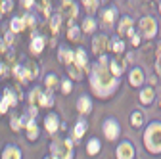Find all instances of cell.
<instances>
[{
	"mask_svg": "<svg viewBox=\"0 0 161 159\" xmlns=\"http://www.w3.org/2000/svg\"><path fill=\"white\" fill-rule=\"evenodd\" d=\"M2 102H4L8 107H15V104H17V96H15V92H14L12 88H6V90H4Z\"/></svg>",
	"mask_w": 161,
	"mask_h": 159,
	"instance_id": "obj_22",
	"label": "cell"
},
{
	"mask_svg": "<svg viewBox=\"0 0 161 159\" xmlns=\"http://www.w3.org/2000/svg\"><path fill=\"white\" fill-rule=\"evenodd\" d=\"M0 52H6V44H4V41H0Z\"/></svg>",
	"mask_w": 161,
	"mask_h": 159,
	"instance_id": "obj_44",
	"label": "cell"
},
{
	"mask_svg": "<svg viewBox=\"0 0 161 159\" xmlns=\"http://www.w3.org/2000/svg\"><path fill=\"white\" fill-rule=\"evenodd\" d=\"M62 90H64V94H69L73 90V83L69 81V79H64L62 81Z\"/></svg>",
	"mask_w": 161,
	"mask_h": 159,
	"instance_id": "obj_37",
	"label": "cell"
},
{
	"mask_svg": "<svg viewBox=\"0 0 161 159\" xmlns=\"http://www.w3.org/2000/svg\"><path fill=\"white\" fill-rule=\"evenodd\" d=\"M157 73H161V41L157 42Z\"/></svg>",
	"mask_w": 161,
	"mask_h": 159,
	"instance_id": "obj_39",
	"label": "cell"
},
{
	"mask_svg": "<svg viewBox=\"0 0 161 159\" xmlns=\"http://www.w3.org/2000/svg\"><path fill=\"white\" fill-rule=\"evenodd\" d=\"M138 27H140V31H142V35L146 38H153L157 35V21H155L153 17H150V15H146V17L140 19Z\"/></svg>",
	"mask_w": 161,
	"mask_h": 159,
	"instance_id": "obj_5",
	"label": "cell"
},
{
	"mask_svg": "<svg viewBox=\"0 0 161 159\" xmlns=\"http://www.w3.org/2000/svg\"><path fill=\"white\" fill-rule=\"evenodd\" d=\"M23 23H25V27H27V25H31V27H33V25L36 23V19H35V15H31V14H27V15L23 17Z\"/></svg>",
	"mask_w": 161,
	"mask_h": 159,
	"instance_id": "obj_38",
	"label": "cell"
},
{
	"mask_svg": "<svg viewBox=\"0 0 161 159\" xmlns=\"http://www.w3.org/2000/svg\"><path fill=\"white\" fill-rule=\"evenodd\" d=\"M12 10H14V2H12V0H2V2H0V14H8Z\"/></svg>",
	"mask_w": 161,
	"mask_h": 159,
	"instance_id": "obj_35",
	"label": "cell"
},
{
	"mask_svg": "<svg viewBox=\"0 0 161 159\" xmlns=\"http://www.w3.org/2000/svg\"><path fill=\"white\" fill-rule=\"evenodd\" d=\"M25 121H27V117L25 115H21V117H17V115H12V130L14 132H19V130H21V127L25 125Z\"/></svg>",
	"mask_w": 161,
	"mask_h": 159,
	"instance_id": "obj_26",
	"label": "cell"
},
{
	"mask_svg": "<svg viewBox=\"0 0 161 159\" xmlns=\"http://www.w3.org/2000/svg\"><path fill=\"white\" fill-rule=\"evenodd\" d=\"M92 50H94V54L102 56L104 50H109V38L106 35H96L92 38Z\"/></svg>",
	"mask_w": 161,
	"mask_h": 159,
	"instance_id": "obj_8",
	"label": "cell"
},
{
	"mask_svg": "<svg viewBox=\"0 0 161 159\" xmlns=\"http://www.w3.org/2000/svg\"><path fill=\"white\" fill-rule=\"evenodd\" d=\"M108 71L115 77V79H119L121 75H123V71H125V62H119V59H109V65H108Z\"/></svg>",
	"mask_w": 161,
	"mask_h": 159,
	"instance_id": "obj_13",
	"label": "cell"
},
{
	"mask_svg": "<svg viewBox=\"0 0 161 159\" xmlns=\"http://www.w3.org/2000/svg\"><path fill=\"white\" fill-rule=\"evenodd\" d=\"M119 35H129L132 31V19L130 17H123L121 19V23H119Z\"/></svg>",
	"mask_w": 161,
	"mask_h": 159,
	"instance_id": "obj_25",
	"label": "cell"
},
{
	"mask_svg": "<svg viewBox=\"0 0 161 159\" xmlns=\"http://www.w3.org/2000/svg\"><path fill=\"white\" fill-rule=\"evenodd\" d=\"M83 4H85L86 12H88V14H92V12H94V10L98 8V4H100V2H98V0H85Z\"/></svg>",
	"mask_w": 161,
	"mask_h": 159,
	"instance_id": "obj_36",
	"label": "cell"
},
{
	"mask_svg": "<svg viewBox=\"0 0 161 159\" xmlns=\"http://www.w3.org/2000/svg\"><path fill=\"white\" fill-rule=\"evenodd\" d=\"M2 159H21V151H19L17 146L14 144H8L2 151Z\"/></svg>",
	"mask_w": 161,
	"mask_h": 159,
	"instance_id": "obj_18",
	"label": "cell"
},
{
	"mask_svg": "<svg viewBox=\"0 0 161 159\" xmlns=\"http://www.w3.org/2000/svg\"><path fill=\"white\" fill-rule=\"evenodd\" d=\"M130 125L134 129H138V127L144 125V115H142V111H132V115H130Z\"/></svg>",
	"mask_w": 161,
	"mask_h": 159,
	"instance_id": "obj_31",
	"label": "cell"
},
{
	"mask_svg": "<svg viewBox=\"0 0 161 159\" xmlns=\"http://www.w3.org/2000/svg\"><path fill=\"white\" fill-rule=\"evenodd\" d=\"M59 85V77L56 73H48L44 77V86H46V92H54Z\"/></svg>",
	"mask_w": 161,
	"mask_h": 159,
	"instance_id": "obj_19",
	"label": "cell"
},
{
	"mask_svg": "<svg viewBox=\"0 0 161 159\" xmlns=\"http://www.w3.org/2000/svg\"><path fill=\"white\" fill-rule=\"evenodd\" d=\"M100 150H102V142H100L98 138H90V140L86 142V153L88 155H96Z\"/></svg>",
	"mask_w": 161,
	"mask_h": 159,
	"instance_id": "obj_24",
	"label": "cell"
},
{
	"mask_svg": "<svg viewBox=\"0 0 161 159\" xmlns=\"http://www.w3.org/2000/svg\"><path fill=\"white\" fill-rule=\"evenodd\" d=\"M25 29V23H23V17H14L10 21V31L15 35V33H21Z\"/></svg>",
	"mask_w": 161,
	"mask_h": 159,
	"instance_id": "obj_28",
	"label": "cell"
},
{
	"mask_svg": "<svg viewBox=\"0 0 161 159\" xmlns=\"http://www.w3.org/2000/svg\"><path fill=\"white\" fill-rule=\"evenodd\" d=\"M44 127H46V132L48 134H56L59 130V119L56 113H48L44 117Z\"/></svg>",
	"mask_w": 161,
	"mask_h": 159,
	"instance_id": "obj_9",
	"label": "cell"
},
{
	"mask_svg": "<svg viewBox=\"0 0 161 159\" xmlns=\"http://www.w3.org/2000/svg\"><path fill=\"white\" fill-rule=\"evenodd\" d=\"M115 17H117V8L115 6H109V8L102 10V19H104L106 25H111L115 21Z\"/></svg>",
	"mask_w": 161,
	"mask_h": 159,
	"instance_id": "obj_20",
	"label": "cell"
},
{
	"mask_svg": "<svg viewBox=\"0 0 161 159\" xmlns=\"http://www.w3.org/2000/svg\"><path fill=\"white\" fill-rule=\"evenodd\" d=\"M59 27H62V15L56 14V15L50 17V29H52V33H58Z\"/></svg>",
	"mask_w": 161,
	"mask_h": 159,
	"instance_id": "obj_33",
	"label": "cell"
},
{
	"mask_svg": "<svg viewBox=\"0 0 161 159\" xmlns=\"http://www.w3.org/2000/svg\"><path fill=\"white\" fill-rule=\"evenodd\" d=\"M144 148L152 153H161V123L153 121L144 132Z\"/></svg>",
	"mask_w": 161,
	"mask_h": 159,
	"instance_id": "obj_2",
	"label": "cell"
},
{
	"mask_svg": "<svg viewBox=\"0 0 161 159\" xmlns=\"http://www.w3.org/2000/svg\"><path fill=\"white\" fill-rule=\"evenodd\" d=\"M44 46H46L44 36L38 35V33H35V35L31 36V50H33V54H40V52L44 50Z\"/></svg>",
	"mask_w": 161,
	"mask_h": 159,
	"instance_id": "obj_11",
	"label": "cell"
},
{
	"mask_svg": "<svg viewBox=\"0 0 161 159\" xmlns=\"http://www.w3.org/2000/svg\"><path fill=\"white\" fill-rule=\"evenodd\" d=\"M159 107H161V100H159Z\"/></svg>",
	"mask_w": 161,
	"mask_h": 159,
	"instance_id": "obj_48",
	"label": "cell"
},
{
	"mask_svg": "<svg viewBox=\"0 0 161 159\" xmlns=\"http://www.w3.org/2000/svg\"><path fill=\"white\" fill-rule=\"evenodd\" d=\"M102 130H104V136L108 138V140L113 142V140H117L119 134H121V125H119L117 119L108 117L106 121H104V125H102Z\"/></svg>",
	"mask_w": 161,
	"mask_h": 159,
	"instance_id": "obj_4",
	"label": "cell"
},
{
	"mask_svg": "<svg viewBox=\"0 0 161 159\" xmlns=\"http://www.w3.org/2000/svg\"><path fill=\"white\" fill-rule=\"evenodd\" d=\"M86 129H88V123L85 121V119H79L77 125H75V129H73V138H75V140L83 138V134L86 132Z\"/></svg>",
	"mask_w": 161,
	"mask_h": 159,
	"instance_id": "obj_21",
	"label": "cell"
},
{
	"mask_svg": "<svg viewBox=\"0 0 161 159\" xmlns=\"http://www.w3.org/2000/svg\"><path fill=\"white\" fill-rule=\"evenodd\" d=\"M14 42V33L12 31H8L6 33V36H4V44H12Z\"/></svg>",
	"mask_w": 161,
	"mask_h": 159,
	"instance_id": "obj_42",
	"label": "cell"
},
{
	"mask_svg": "<svg viewBox=\"0 0 161 159\" xmlns=\"http://www.w3.org/2000/svg\"><path fill=\"white\" fill-rule=\"evenodd\" d=\"M90 86L96 96L100 98H109L119 88V79H115L106 63H96L90 71Z\"/></svg>",
	"mask_w": 161,
	"mask_h": 159,
	"instance_id": "obj_1",
	"label": "cell"
},
{
	"mask_svg": "<svg viewBox=\"0 0 161 159\" xmlns=\"http://www.w3.org/2000/svg\"><path fill=\"white\" fill-rule=\"evenodd\" d=\"M25 130H27V138L33 142V140H36L38 138V125H36V119H27L25 121Z\"/></svg>",
	"mask_w": 161,
	"mask_h": 159,
	"instance_id": "obj_15",
	"label": "cell"
},
{
	"mask_svg": "<svg viewBox=\"0 0 161 159\" xmlns=\"http://www.w3.org/2000/svg\"><path fill=\"white\" fill-rule=\"evenodd\" d=\"M111 52L123 54V52H125V42L121 41V38H113V42H111Z\"/></svg>",
	"mask_w": 161,
	"mask_h": 159,
	"instance_id": "obj_34",
	"label": "cell"
},
{
	"mask_svg": "<svg viewBox=\"0 0 161 159\" xmlns=\"http://www.w3.org/2000/svg\"><path fill=\"white\" fill-rule=\"evenodd\" d=\"M80 27H77L75 25V21H69V29H67V38L69 41H79L80 38Z\"/></svg>",
	"mask_w": 161,
	"mask_h": 159,
	"instance_id": "obj_30",
	"label": "cell"
},
{
	"mask_svg": "<svg viewBox=\"0 0 161 159\" xmlns=\"http://www.w3.org/2000/svg\"><path fill=\"white\" fill-rule=\"evenodd\" d=\"M44 159H52V157H50V155H48V157H44Z\"/></svg>",
	"mask_w": 161,
	"mask_h": 159,
	"instance_id": "obj_47",
	"label": "cell"
},
{
	"mask_svg": "<svg viewBox=\"0 0 161 159\" xmlns=\"http://www.w3.org/2000/svg\"><path fill=\"white\" fill-rule=\"evenodd\" d=\"M80 31H85V33H94L96 31V21H94V19L92 17H86L85 19V21H83V25H80Z\"/></svg>",
	"mask_w": 161,
	"mask_h": 159,
	"instance_id": "obj_32",
	"label": "cell"
},
{
	"mask_svg": "<svg viewBox=\"0 0 161 159\" xmlns=\"http://www.w3.org/2000/svg\"><path fill=\"white\" fill-rule=\"evenodd\" d=\"M40 94H42V90H40L38 86H35L31 92H29V104L31 107H38V100H40Z\"/></svg>",
	"mask_w": 161,
	"mask_h": 159,
	"instance_id": "obj_29",
	"label": "cell"
},
{
	"mask_svg": "<svg viewBox=\"0 0 161 159\" xmlns=\"http://www.w3.org/2000/svg\"><path fill=\"white\" fill-rule=\"evenodd\" d=\"M159 12H161V2H159Z\"/></svg>",
	"mask_w": 161,
	"mask_h": 159,
	"instance_id": "obj_46",
	"label": "cell"
},
{
	"mask_svg": "<svg viewBox=\"0 0 161 159\" xmlns=\"http://www.w3.org/2000/svg\"><path fill=\"white\" fill-rule=\"evenodd\" d=\"M129 36H130V41H132V44H134V46H138V44H140V36H138L134 31H130V33H129Z\"/></svg>",
	"mask_w": 161,
	"mask_h": 159,
	"instance_id": "obj_40",
	"label": "cell"
},
{
	"mask_svg": "<svg viewBox=\"0 0 161 159\" xmlns=\"http://www.w3.org/2000/svg\"><path fill=\"white\" fill-rule=\"evenodd\" d=\"M21 4H23L25 10H33V6H35L36 2H33V0H25V2H21Z\"/></svg>",
	"mask_w": 161,
	"mask_h": 159,
	"instance_id": "obj_43",
	"label": "cell"
},
{
	"mask_svg": "<svg viewBox=\"0 0 161 159\" xmlns=\"http://www.w3.org/2000/svg\"><path fill=\"white\" fill-rule=\"evenodd\" d=\"M77 111L80 115H88L92 111V100L88 96H80L79 100H77Z\"/></svg>",
	"mask_w": 161,
	"mask_h": 159,
	"instance_id": "obj_12",
	"label": "cell"
},
{
	"mask_svg": "<svg viewBox=\"0 0 161 159\" xmlns=\"http://www.w3.org/2000/svg\"><path fill=\"white\" fill-rule=\"evenodd\" d=\"M153 100H155V92H153V88H152V86H144L142 90H140V104L150 106Z\"/></svg>",
	"mask_w": 161,
	"mask_h": 159,
	"instance_id": "obj_17",
	"label": "cell"
},
{
	"mask_svg": "<svg viewBox=\"0 0 161 159\" xmlns=\"http://www.w3.org/2000/svg\"><path fill=\"white\" fill-rule=\"evenodd\" d=\"M50 151H52V159H73V142L71 138L65 140H54L50 144Z\"/></svg>",
	"mask_w": 161,
	"mask_h": 159,
	"instance_id": "obj_3",
	"label": "cell"
},
{
	"mask_svg": "<svg viewBox=\"0 0 161 159\" xmlns=\"http://www.w3.org/2000/svg\"><path fill=\"white\" fill-rule=\"evenodd\" d=\"M65 69H67V75L73 79V81H80V79H83V69H79L75 63H71V65H65Z\"/></svg>",
	"mask_w": 161,
	"mask_h": 159,
	"instance_id": "obj_27",
	"label": "cell"
},
{
	"mask_svg": "<svg viewBox=\"0 0 161 159\" xmlns=\"http://www.w3.org/2000/svg\"><path fill=\"white\" fill-rule=\"evenodd\" d=\"M77 14H79L77 4H75V2H69V0H64L62 6H59V15H62V17H67L69 21H73V19L77 17Z\"/></svg>",
	"mask_w": 161,
	"mask_h": 159,
	"instance_id": "obj_7",
	"label": "cell"
},
{
	"mask_svg": "<svg viewBox=\"0 0 161 159\" xmlns=\"http://www.w3.org/2000/svg\"><path fill=\"white\" fill-rule=\"evenodd\" d=\"M58 59H59L64 65H71V63L75 62V52H71L69 48L62 46V48H59V52H58Z\"/></svg>",
	"mask_w": 161,
	"mask_h": 159,
	"instance_id": "obj_14",
	"label": "cell"
},
{
	"mask_svg": "<svg viewBox=\"0 0 161 159\" xmlns=\"http://www.w3.org/2000/svg\"><path fill=\"white\" fill-rule=\"evenodd\" d=\"M79 69H88V58H86V52L83 48L75 50V62H73Z\"/></svg>",
	"mask_w": 161,
	"mask_h": 159,
	"instance_id": "obj_16",
	"label": "cell"
},
{
	"mask_svg": "<svg viewBox=\"0 0 161 159\" xmlns=\"http://www.w3.org/2000/svg\"><path fill=\"white\" fill-rule=\"evenodd\" d=\"M144 71L140 69V67H132L130 69V73H129V83H130V86H142L144 85Z\"/></svg>",
	"mask_w": 161,
	"mask_h": 159,
	"instance_id": "obj_10",
	"label": "cell"
},
{
	"mask_svg": "<svg viewBox=\"0 0 161 159\" xmlns=\"http://www.w3.org/2000/svg\"><path fill=\"white\" fill-rule=\"evenodd\" d=\"M40 6H42V12H44V15L48 17V15H50V10H52V8H50V2H46V0H44V2H40Z\"/></svg>",
	"mask_w": 161,
	"mask_h": 159,
	"instance_id": "obj_41",
	"label": "cell"
},
{
	"mask_svg": "<svg viewBox=\"0 0 161 159\" xmlns=\"http://www.w3.org/2000/svg\"><path fill=\"white\" fill-rule=\"evenodd\" d=\"M115 155H117V159H134L136 150L130 142H121L115 150Z\"/></svg>",
	"mask_w": 161,
	"mask_h": 159,
	"instance_id": "obj_6",
	"label": "cell"
},
{
	"mask_svg": "<svg viewBox=\"0 0 161 159\" xmlns=\"http://www.w3.org/2000/svg\"><path fill=\"white\" fill-rule=\"evenodd\" d=\"M4 73V65H2V62H0V75Z\"/></svg>",
	"mask_w": 161,
	"mask_h": 159,
	"instance_id": "obj_45",
	"label": "cell"
},
{
	"mask_svg": "<svg viewBox=\"0 0 161 159\" xmlns=\"http://www.w3.org/2000/svg\"><path fill=\"white\" fill-rule=\"evenodd\" d=\"M54 106V92H42L38 100V107H52Z\"/></svg>",
	"mask_w": 161,
	"mask_h": 159,
	"instance_id": "obj_23",
	"label": "cell"
}]
</instances>
